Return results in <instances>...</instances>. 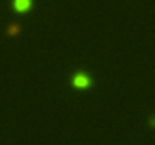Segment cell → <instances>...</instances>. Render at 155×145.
Returning <instances> with one entry per match:
<instances>
[{
    "instance_id": "1",
    "label": "cell",
    "mask_w": 155,
    "mask_h": 145,
    "mask_svg": "<svg viewBox=\"0 0 155 145\" xmlns=\"http://www.w3.org/2000/svg\"><path fill=\"white\" fill-rule=\"evenodd\" d=\"M72 85L75 88H89L92 85V79L84 73H77L72 77Z\"/></svg>"
},
{
    "instance_id": "2",
    "label": "cell",
    "mask_w": 155,
    "mask_h": 145,
    "mask_svg": "<svg viewBox=\"0 0 155 145\" xmlns=\"http://www.w3.org/2000/svg\"><path fill=\"white\" fill-rule=\"evenodd\" d=\"M12 8L20 14L27 12L32 8V0H12Z\"/></svg>"
},
{
    "instance_id": "3",
    "label": "cell",
    "mask_w": 155,
    "mask_h": 145,
    "mask_svg": "<svg viewBox=\"0 0 155 145\" xmlns=\"http://www.w3.org/2000/svg\"><path fill=\"white\" fill-rule=\"evenodd\" d=\"M18 33H20V26L18 24H11L8 27V35L9 36H17Z\"/></svg>"
}]
</instances>
